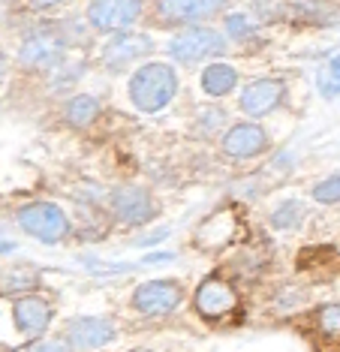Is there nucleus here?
I'll return each instance as SVG.
<instances>
[{
	"label": "nucleus",
	"instance_id": "nucleus-1",
	"mask_svg": "<svg viewBox=\"0 0 340 352\" xmlns=\"http://www.w3.org/2000/svg\"><path fill=\"white\" fill-rule=\"evenodd\" d=\"M127 91H129V102H133L136 109L153 115V111H163L169 102L175 100L178 73H175V67H169V63L151 60L129 76Z\"/></svg>",
	"mask_w": 340,
	"mask_h": 352
},
{
	"label": "nucleus",
	"instance_id": "nucleus-12",
	"mask_svg": "<svg viewBox=\"0 0 340 352\" xmlns=\"http://www.w3.org/2000/svg\"><path fill=\"white\" fill-rule=\"evenodd\" d=\"M265 148H268V135L253 121L235 124L232 130L223 135V151H226V157H232V160L256 157V154H262Z\"/></svg>",
	"mask_w": 340,
	"mask_h": 352
},
{
	"label": "nucleus",
	"instance_id": "nucleus-6",
	"mask_svg": "<svg viewBox=\"0 0 340 352\" xmlns=\"http://www.w3.org/2000/svg\"><path fill=\"white\" fill-rule=\"evenodd\" d=\"M133 304L145 316H166L181 304V286L175 280H148L136 289Z\"/></svg>",
	"mask_w": 340,
	"mask_h": 352
},
{
	"label": "nucleus",
	"instance_id": "nucleus-13",
	"mask_svg": "<svg viewBox=\"0 0 340 352\" xmlns=\"http://www.w3.org/2000/svg\"><path fill=\"white\" fill-rule=\"evenodd\" d=\"M12 319H15V325H19V331L36 338V334H43L48 322H52V307H48L43 298H36V295H28V298L15 301Z\"/></svg>",
	"mask_w": 340,
	"mask_h": 352
},
{
	"label": "nucleus",
	"instance_id": "nucleus-5",
	"mask_svg": "<svg viewBox=\"0 0 340 352\" xmlns=\"http://www.w3.org/2000/svg\"><path fill=\"white\" fill-rule=\"evenodd\" d=\"M153 52V39L148 34H139V30H124V34L111 36L106 45H103V63L111 69H124L129 63L148 58Z\"/></svg>",
	"mask_w": 340,
	"mask_h": 352
},
{
	"label": "nucleus",
	"instance_id": "nucleus-27",
	"mask_svg": "<svg viewBox=\"0 0 340 352\" xmlns=\"http://www.w3.org/2000/svg\"><path fill=\"white\" fill-rule=\"evenodd\" d=\"M175 259V256L172 253H148V256H145V265H160V262H172Z\"/></svg>",
	"mask_w": 340,
	"mask_h": 352
},
{
	"label": "nucleus",
	"instance_id": "nucleus-25",
	"mask_svg": "<svg viewBox=\"0 0 340 352\" xmlns=\"http://www.w3.org/2000/svg\"><path fill=\"white\" fill-rule=\"evenodd\" d=\"M163 238H169V226L157 229V232H148V235H142L136 244H139V247H157L160 241H163Z\"/></svg>",
	"mask_w": 340,
	"mask_h": 352
},
{
	"label": "nucleus",
	"instance_id": "nucleus-11",
	"mask_svg": "<svg viewBox=\"0 0 340 352\" xmlns=\"http://www.w3.org/2000/svg\"><path fill=\"white\" fill-rule=\"evenodd\" d=\"M115 338V325L103 316H78L67 328V343L72 349H100Z\"/></svg>",
	"mask_w": 340,
	"mask_h": 352
},
{
	"label": "nucleus",
	"instance_id": "nucleus-17",
	"mask_svg": "<svg viewBox=\"0 0 340 352\" xmlns=\"http://www.w3.org/2000/svg\"><path fill=\"white\" fill-rule=\"evenodd\" d=\"M36 280H39V274H36V271H30V268H10V271H3V274H0V292L21 295V292L34 289Z\"/></svg>",
	"mask_w": 340,
	"mask_h": 352
},
{
	"label": "nucleus",
	"instance_id": "nucleus-15",
	"mask_svg": "<svg viewBox=\"0 0 340 352\" xmlns=\"http://www.w3.org/2000/svg\"><path fill=\"white\" fill-rule=\"evenodd\" d=\"M199 85L208 97H226V94H232L235 85H238V69L229 67V63H211V67L202 69Z\"/></svg>",
	"mask_w": 340,
	"mask_h": 352
},
{
	"label": "nucleus",
	"instance_id": "nucleus-16",
	"mask_svg": "<svg viewBox=\"0 0 340 352\" xmlns=\"http://www.w3.org/2000/svg\"><path fill=\"white\" fill-rule=\"evenodd\" d=\"M67 121L72 126H87L96 121V115H100V100L91 97V94H78V97H72L67 102Z\"/></svg>",
	"mask_w": 340,
	"mask_h": 352
},
{
	"label": "nucleus",
	"instance_id": "nucleus-20",
	"mask_svg": "<svg viewBox=\"0 0 340 352\" xmlns=\"http://www.w3.org/2000/svg\"><path fill=\"white\" fill-rule=\"evenodd\" d=\"M256 34V21L244 12H229L226 15V36L229 39H250Z\"/></svg>",
	"mask_w": 340,
	"mask_h": 352
},
{
	"label": "nucleus",
	"instance_id": "nucleus-23",
	"mask_svg": "<svg viewBox=\"0 0 340 352\" xmlns=\"http://www.w3.org/2000/svg\"><path fill=\"white\" fill-rule=\"evenodd\" d=\"M317 325L326 334H340V304H326V307H319Z\"/></svg>",
	"mask_w": 340,
	"mask_h": 352
},
{
	"label": "nucleus",
	"instance_id": "nucleus-10",
	"mask_svg": "<svg viewBox=\"0 0 340 352\" xmlns=\"http://www.w3.org/2000/svg\"><path fill=\"white\" fill-rule=\"evenodd\" d=\"M283 94H286V87H283V82H277V78H256V82H250L244 87V94H241V111L250 118H262L280 106Z\"/></svg>",
	"mask_w": 340,
	"mask_h": 352
},
{
	"label": "nucleus",
	"instance_id": "nucleus-29",
	"mask_svg": "<svg viewBox=\"0 0 340 352\" xmlns=\"http://www.w3.org/2000/svg\"><path fill=\"white\" fill-rule=\"evenodd\" d=\"M3 69H6V60H3V54H0V76H3Z\"/></svg>",
	"mask_w": 340,
	"mask_h": 352
},
{
	"label": "nucleus",
	"instance_id": "nucleus-2",
	"mask_svg": "<svg viewBox=\"0 0 340 352\" xmlns=\"http://www.w3.org/2000/svg\"><path fill=\"white\" fill-rule=\"evenodd\" d=\"M63 49H67V39L61 28H36L21 39L19 60L28 69H52L63 63Z\"/></svg>",
	"mask_w": 340,
	"mask_h": 352
},
{
	"label": "nucleus",
	"instance_id": "nucleus-26",
	"mask_svg": "<svg viewBox=\"0 0 340 352\" xmlns=\"http://www.w3.org/2000/svg\"><path fill=\"white\" fill-rule=\"evenodd\" d=\"M28 352H70V346L61 340H43V343H34Z\"/></svg>",
	"mask_w": 340,
	"mask_h": 352
},
{
	"label": "nucleus",
	"instance_id": "nucleus-9",
	"mask_svg": "<svg viewBox=\"0 0 340 352\" xmlns=\"http://www.w3.org/2000/svg\"><path fill=\"white\" fill-rule=\"evenodd\" d=\"M139 15L142 3H136V0H109V3L96 0V3L87 6V21L96 30H120L124 34V28L139 21Z\"/></svg>",
	"mask_w": 340,
	"mask_h": 352
},
{
	"label": "nucleus",
	"instance_id": "nucleus-28",
	"mask_svg": "<svg viewBox=\"0 0 340 352\" xmlns=\"http://www.w3.org/2000/svg\"><path fill=\"white\" fill-rule=\"evenodd\" d=\"M15 250V241H0V253H12Z\"/></svg>",
	"mask_w": 340,
	"mask_h": 352
},
{
	"label": "nucleus",
	"instance_id": "nucleus-24",
	"mask_svg": "<svg viewBox=\"0 0 340 352\" xmlns=\"http://www.w3.org/2000/svg\"><path fill=\"white\" fill-rule=\"evenodd\" d=\"M226 124V115L220 109H211V111H205V115H202V121H199V130H205V135H211L217 126H223Z\"/></svg>",
	"mask_w": 340,
	"mask_h": 352
},
{
	"label": "nucleus",
	"instance_id": "nucleus-19",
	"mask_svg": "<svg viewBox=\"0 0 340 352\" xmlns=\"http://www.w3.org/2000/svg\"><path fill=\"white\" fill-rule=\"evenodd\" d=\"M301 217H304V205L298 202V199H286V202H280L271 211V226L277 232H286V229L298 226V220Z\"/></svg>",
	"mask_w": 340,
	"mask_h": 352
},
{
	"label": "nucleus",
	"instance_id": "nucleus-22",
	"mask_svg": "<svg viewBox=\"0 0 340 352\" xmlns=\"http://www.w3.org/2000/svg\"><path fill=\"white\" fill-rule=\"evenodd\" d=\"M85 73V63H61L58 73L52 78V91H67L70 85H76Z\"/></svg>",
	"mask_w": 340,
	"mask_h": 352
},
{
	"label": "nucleus",
	"instance_id": "nucleus-14",
	"mask_svg": "<svg viewBox=\"0 0 340 352\" xmlns=\"http://www.w3.org/2000/svg\"><path fill=\"white\" fill-rule=\"evenodd\" d=\"M220 6L217 0H163L160 12L175 21H205L220 12Z\"/></svg>",
	"mask_w": 340,
	"mask_h": 352
},
{
	"label": "nucleus",
	"instance_id": "nucleus-7",
	"mask_svg": "<svg viewBox=\"0 0 340 352\" xmlns=\"http://www.w3.org/2000/svg\"><path fill=\"white\" fill-rule=\"evenodd\" d=\"M238 307L235 286L223 277H208L205 283L196 286V310L205 319H223Z\"/></svg>",
	"mask_w": 340,
	"mask_h": 352
},
{
	"label": "nucleus",
	"instance_id": "nucleus-18",
	"mask_svg": "<svg viewBox=\"0 0 340 352\" xmlns=\"http://www.w3.org/2000/svg\"><path fill=\"white\" fill-rule=\"evenodd\" d=\"M317 87H319L322 100H337L340 97V52L328 58L326 69H322L319 78H317Z\"/></svg>",
	"mask_w": 340,
	"mask_h": 352
},
{
	"label": "nucleus",
	"instance_id": "nucleus-4",
	"mask_svg": "<svg viewBox=\"0 0 340 352\" xmlns=\"http://www.w3.org/2000/svg\"><path fill=\"white\" fill-rule=\"evenodd\" d=\"M19 226L28 232L30 238H36V241L58 244L61 238H67L70 220H67V214H63L58 205L34 202V205H24L19 211Z\"/></svg>",
	"mask_w": 340,
	"mask_h": 352
},
{
	"label": "nucleus",
	"instance_id": "nucleus-3",
	"mask_svg": "<svg viewBox=\"0 0 340 352\" xmlns=\"http://www.w3.org/2000/svg\"><path fill=\"white\" fill-rule=\"evenodd\" d=\"M226 52V36L211 28H190L169 39V54L178 63H199L208 58H220Z\"/></svg>",
	"mask_w": 340,
	"mask_h": 352
},
{
	"label": "nucleus",
	"instance_id": "nucleus-21",
	"mask_svg": "<svg viewBox=\"0 0 340 352\" xmlns=\"http://www.w3.org/2000/svg\"><path fill=\"white\" fill-rule=\"evenodd\" d=\"M313 199H317L319 205H337L340 202V175H328V178H322L317 187H313Z\"/></svg>",
	"mask_w": 340,
	"mask_h": 352
},
{
	"label": "nucleus",
	"instance_id": "nucleus-8",
	"mask_svg": "<svg viewBox=\"0 0 340 352\" xmlns=\"http://www.w3.org/2000/svg\"><path fill=\"white\" fill-rule=\"evenodd\" d=\"M157 211L153 199L148 190L142 187H118L111 193V214H115L118 223H127V226H142L148 223Z\"/></svg>",
	"mask_w": 340,
	"mask_h": 352
}]
</instances>
